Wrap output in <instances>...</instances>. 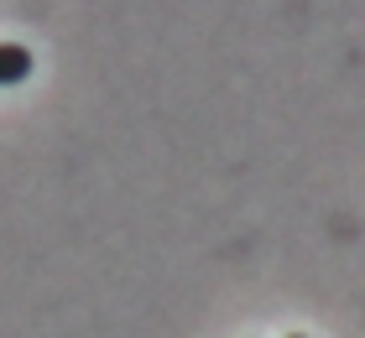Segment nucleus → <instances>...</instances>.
I'll use <instances>...</instances> for the list:
<instances>
[{"label": "nucleus", "instance_id": "f257e3e1", "mask_svg": "<svg viewBox=\"0 0 365 338\" xmlns=\"http://www.w3.org/2000/svg\"><path fill=\"white\" fill-rule=\"evenodd\" d=\"M26 78H31V53L21 42H0V89L26 83Z\"/></svg>", "mask_w": 365, "mask_h": 338}, {"label": "nucleus", "instance_id": "f03ea898", "mask_svg": "<svg viewBox=\"0 0 365 338\" xmlns=\"http://www.w3.org/2000/svg\"><path fill=\"white\" fill-rule=\"evenodd\" d=\"M287 338H303V333H287Z\"/></svg>", "mask_w": 365, "mask_h": 338}]
</instances>
